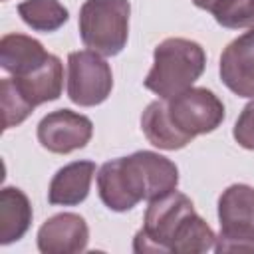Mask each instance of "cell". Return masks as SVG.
<instances>
[{"label":"cell","instance_id":"9c48e42d","mask_svg":"<svg viewBox=\"0 0 254 254\" xmlns=\"http://www.w3.org/2000/svg\"><path fill=\"white\" fill-rule=\"evenodd\" d=\"M218 71L232 93L254 99V26L222 50Z\"/></svg>","mask_w":254,"mask_h":254},{"label":"cell","instance_id":"7a4b0ae2","mask_svg":"<svg viewBox=\"0 0 254 254\" xmlns=\"http://www.w3.org/2000/svg\"><path fill=\"white\" fill-rule=\"evenodd\" d=\"M216 234L177 189L149 200L143 226L133 238L137 254H200L214 248Z\"/></svg>","mask_w":254,"mask_h":254},{"label":"cell","instance_id":"ba28073f","mask_svg":"<svg viewBox=\"0 0 254 254\" xmlns=\"http://www.w3.org/2000/svg\"><path fill=\"white\" fill-rule=\"evenodd\" d=\"M93 135V123L87 115L71 109H56L38 123V141L44 149L58 155L83 149Z\"/></svg>","mask_w":254,"mask_h":254},{"label":"cell","instance_id":"7c38bea8","mask_svg":"<svg viewBox=\"0 0 254 254\" xmlns=\"http://www.w3.org/2000/svg\"><path fill=\"white\" fill-rule=\"evenodd\" d=\"M95 175L93 161H73L62 167L50 181L48 202L60 206H75L89 194V187Z\"/></svg>","mask_w":254,"mask_h":254},{"label":"cell","instance_id":"3957f363","mask_svg":"<svg viewBox=\"0 0 254 254\" xmlns=\"http://www.w3.org/2000/svg\"><path fill=\"white\" fill-rule=\"evenodd\" d=\"M179 185V169L155 151H135L111 159L97 173L101 202L115 212H127L141 200H155Z\"/></svg>","mask_w":254,"mask_h":254},{"label":"cell","instance_id":"277c9868","mask_svg":"<svg viewBox=\"0 0 254 254\" xmlns=\"http://www.w3.org/2000/svg\"><path fill=\"white\" fill-rule=\"evenodd\" d=\"M206 67V54L202 46L187 38H167L157 44L153 52V67L143 85L167 99L189 87L202 75Z\"/></svg>","mask_w":254,"mask_h":254},{"label":"cell","instance_id":"8fae6325","mask_svg":"<svg viewBox=\"0 0 254 254\" xmlns=\"http://www.w3.org/2000/svg\"><path fill=\"white\" fill-rule=\"evenodd\" d=\"M16 91L22 95V99L34 109L42 103L56 101L62 95L64 89V65L58 56H50L46 64H42L38 69H34L28 75L10 77Z\"/></svg>","mask_w":254,"mask_h":254},{"label":"cell","instance_id":"30bf717a","mask_svg":"<svg viewBox=\"0 0 254 254\" xmlns=\"http://www.w3.org/2000/svg\"><path fill=\"white\" fill-rule=\"evenodd\" d=\"M87 222L75 212L54 214L38 230V250L42 254H77L87 248Z\"/></svg>","mask_w":254,"mask_h":254},{"label":"cell","instance_id":"8992f818","mask_svg":"<svg viewBox=\"0 0 254 254\" xmlns=\"http://www.w3.org/2000/svg\"><path fill=\"white\" fill-rule=\"evenodd\" d=\"M216 252H254V187L236 183L218 196Z\"/></svg>","mask_w":254,"mask_h":254},{"label":"cell","instance_id":"2e32d148","mask_svg":"<svg viewBox=\"0 0 254 254\" xmlns=\"http://www.w3.org/2000/svg\"><path fill=\"white\" fill-rule=\"evenodd\" d=\"M194 6L210 12L228 30L254 26V0H192Z\"/></svg>","mask_w":254,"mask_h":254},{"label":"cell","instance_id":"5b68a950","mask_svg":"<svg viewBox=\"0 0 254 254\" xmlns=\"http://www.w3.org/2000/svg\"><path fill=\"white\" fill-rule=\"evenodd\" d=\"M129 0H85L79 8V38L85 48L111 58L129 38Z\"/></svg>","mask_w":254,"mask_h":254},{"label":"cell","instance_id":"ac0fdd59","mask_svg":"<svg viewBox=\"0 0 254 254\" xmlns=\"http://www.w3.org/2000/svg\"><path fill=\"white\" fill-rule=\"evenodd\" d=\"M232 137L236 139L240 147L254 151V99L246 103L244 109L240 111L234 123V129H232Z\"/></svg>","mask_w":254,"mask_h":254},{"label":"cell","instance_id":"4fadbf2b","mask_svg":"<svg viewBox=\"0 0 254 254\" xmlns=\"http://www.w3.org/2000/svg\"><path fill=\"white\" fill-rule=\"evenodd\" d=\"M50 56L42 42L26 34H6L0 40V65L14 77L32 73L46 64Z\"/></svg>","mask_w":254,"mask_h":254},{"label":"cell","instance_id":"52a82bcc","mask_svg":"<svg viewBox=\"0 0 254 254\" xmlns=\"http://www.w3.org/2000/svg\"><path fill=\"white\" fill-rule=\"evenodd\" d=\"M113 89V73L101 54L79 50L67 56V97L79 107L103 103Z\"/></svg>","mask_w":254,"mask_h":254},{"label":"cell","instance_id":"9a60e30c","mask_svg":"<svg viewBox=\"0 0 254 254\" xmlns=\"http://www.w3.org/2000/svg\"><path fill=\"white\" fill-rule=\"evenodd\" d=\"M18 14L26 26L46 34L60 30L69 18L67 8L60 0H22Z\"/></svg>","mask_w":254,"mask_h":254},{"label":"cell","instance_id":"5bb4252c","mask_svg":"<svg viewBox=\"0 0 254 254\" xmlns=\"http://www.w3.org/2000/svg\"><path fill=\"white\" fill-rule=\"evenodd\" d=\"M32 204L24 190L18 187H4L0 190V244L20 240L32 224Z\"/></svg>","mask_w":254,"mask_h":254},{"label":"cell","instance_id":"6da1fadb","mask_svg":"<svg viewBox=\"0 0 254 254\" xmlns=\"http://www.w3.org/2000/svg\"><path fill=\"white\" fill-rule=\"evenodd\" d=\"M224 103L206 87H189L167 99L151 101L141 115L147 141L163 151H179L196 135L212 133L224 121Z\"/></svg>","mask_w":254,"mask_h":254},{"label":"cell","instance_id":"e0dca14e","mask_svg":"<svg viewBox=\"0 0 254 254\" xmlns=\"http://www.w3.org/2000/svg\"><path fill=\"white\" fill-rule=\"evenodd\" d=\"M0 99H2V113H4V129H12L20 125L34 111L16 91L10 77H4L0 81Z\"/></svg>","mask_w":254,"mask_h":254}]
</instances>
